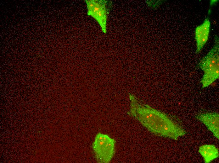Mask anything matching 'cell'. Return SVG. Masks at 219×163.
<instances>
[{"mask_svg":"<svg viewBox=\"0 0 219 163\" xmlns=\"http://www.w3.org/2000/svg\"><path fill=\"white\" fill-rule=\"evenodd\" d=\"M132 101L131 114L153 133L175 140L186 134L165 114L148 105H142L134 98Z\"/></svg>","mask_w":219,"mask_h":163,"instance_id":"6da1fadb","label":"cell"},{"mask_svg":"<svg viewBox=\"0 0 219 163\" xmlns=\"http://www.w3.org/2000/svg\"><path fill=\"white\" fill-rule=\"evenodd\" d=\"M219 38L216 35L214 45L208 53L200 60L199 64L204 75L200 81L202 88L208 87L219 76Z\"/></svg>","mask_w":219,"mask_h":163,"instance_id":"7a4b0ae2","label":"cell"},{"mask_svg":"<svg viewBox=\"0 0 219 163\" xmlns=\"http://www.w3.org/2000/svg\"><path fill=\"white\" fill-rule=\"evenodd\" d=\"M115 141L108 135L98 133L96 136L93 148L97 161L109 162L115 153Z\"/></svg>","mask_w":219,"mask_h":163,"instance_id":"3957f363","label":"cell"},{"mask_svg":"<svg viewBox=\"0 0 219 163\" xmlns=\"http://www.w3.org/2000/svg\"><path fill=\"white\" fill-rule=\"evenodd\" d=\"M87 8V14L93 17L98 22L102 30L106 33L108 14L107 1L102 0H86Z\"/></svg>","mask_w":219,"mask_h":163,"instance_id":"277c9868","label":"cell"},{"mask_svg":"<svg viewBox=\"0 0 219 163\" xmlns=\"http://www.w3.org/2000/svg\"><path fill=\"white\" fill-rule=\"evenodd\" d=\"M210 22L207 18L195 30V39L196 42V53H198L202 49L207 41L210 29Z\"/></svg>","mask_w":219,"mask_h":163,"instance_id":"5b68a950","label":"cell"},{"mask_svg":"<svg viewBox=\"0 0 219 163\" xmlns=\"http://www.w3.org/2000/svg\"><path fill=\"white\" fill-rule=\"evenodd\" d=\"M196 118L202 121L218 139L219 137V115L217 113H206L199 114Z\"/></svg>","mask_w":219,"mask_h":163,"instance_id":"8992f818","label":"cell"},{"mask_svg":"<svg viewBox=\"0 0 219 163\" xmlns=\"http://www.w3.org/2000/svg\"><path fill=\"white\" fill-rule=\"evenodd\" d=\"M199 152L204 158L205 163L210 162L212 160L218 157V149L214 145H205L199 148Z\"/></svg>","mask_w":219,"mask_h":163,"instance_id":"52a82bcc","label":"cell"}]
</instances>
